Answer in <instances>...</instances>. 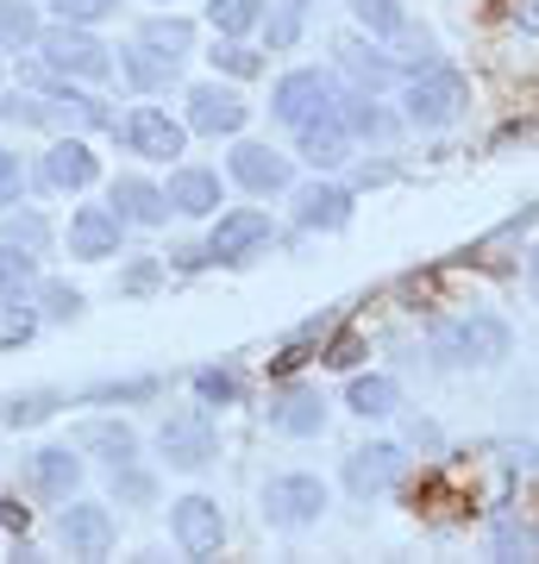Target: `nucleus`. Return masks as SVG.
I'll use <instances>...</instances> for the list:
<instances>
[{"label":"nucleus","instance_id":"c85d7f7f","mask_svg":"<svg viewBox=\"0 0 539 564\" xmlns=\"http://www.w3.org/2000/svg\"><path fill=\"white\" fill-rule=\"evenodd\" d=\"M339 57H345V69H352V76H358L370 95H377L382 82L396 76V63L382 57V51H364V44H339Z\"/></svg>","mask_w":539,"mask_h":564},{"label":"nucleus","instance_id":"4c0bfd02","mask_svg":"<svg viewBox=\"0 0 539 564\" xmlns=\"http://www.w3.org/2000/svg\"><path fill=\"white\" fill-rule=\"evenodd\" d=\"M57 7V20H69V25H95V20H107V13H120V0H51Z\"/></svg>","mask_w":539,"mask_h":564},{"label":"nucleus","instance_id":"f257e3e1","mask_svg":"<svg viewBox=\"0 0 539 564\" xmlns=\"http://www.w3.org/2000/svg\"><path fill=\"white\" fill-rule=\"evenodd\" d=\"M508 345H515V333L496 314H459V321L433 326V358L459 364V370H496L508 358Z\"/></svg>","mask_w":539,"mask_h":564},{"label":"nucleus","instance_id":"0eeeda50","mask_svg":"<svg viewBox=\"0 0 539 564\" xmlns=\"http://www.w3.org/2000/svg\"><path fill=\"white\" fill-rule=\"evenodd\" d=\"M270 239H277V226H270L263 207H233V214H220L214 232H207V258H214V263H245L251 251H263Z\"/></svg>","mask_w":539,"mask_h":564},{"label":"nucleus","instance_id":"423d86ee","mask_svg":"<svg viewBox=\"0 0 539 564\" xmlns=\"http://www.w3.org/2000/svg\"><path fill=\"white\" fill-rule=\"evenodd\" d=\"M170 533H176V545L188 558H214L226 545L220 502H214V496H182V502H170Z\"/></svg>","mask_w":539,"mask_h":564},{"label":"nucleus","instance_id":"f3484780","mask_svg":"<svg viewBox=\"0 0 539 564\" xmlns=\"http://www.w3.org/2000/svg\"><path fill=\"white\" fill-rule=\"evenodd\" d=\"M163 195H170V214H188V220L220 214V176H214V170H195V163H182Z\"/></svg>","mask_w":539,"mask_h":564},{"label":"nucleus","instance_id":"cd10ccee","mask_svg":"<svg viewBox=\"0 0 539 564\" xmlns=\"http://www.w3.org/2000/svg\"><path fill=\"white\" fill-rule=\"evenodd\" d=\"M339 126L358 132V139H382L389 132V113L377 107V95H352V101H339Z\"/></svg>","mask_w":539,"mask_h":564},{"label":"nucleus","instance_id":"4468645a","mask_svg":"<svg viewBox=\"0 0 539 564\" xmlns=\"http://www.w3.org/2000/svg\"><path fill=\"white\" fill-rule=\"evenodd\" d=\"M289 158L270 151V144H233V182H245L251 195H282L289 188Z\"/></svg>","mask_w":539,"mask_h":564},{"label":"nucleus","instance_id":"393cba45","mask_svg":"<svg viewBox=\"0 0 539 564\" xmlns=\"http://www.w3.org/2000/svg\"><path fill=\"white\" fill-rule=\"evenodd\" d=\"M207 20L220 39H245L263 25V0H207Z\"/></svg>","mask_w":539,"mask_h":564},{"label":"nucleus","instance_id":"aec40b11","mask_svg":"<svg viewBox=\"0 0 539 564\" xmlns=\"http://www.w3.org/2000/svg\"><path fill=\"white\" fill-rule=\"evenodd\" d=\"M95 176H100V158L82 139H63V144L44 151V182H51V188H88Z\"/></svg>","mask_w":539,"mask_h":564},{"label":"nucleus","instance_id":"6e6552de","mask_svg":"<svg viewBox=\"0 0 539 564\" xmlns=\"http://www.w3.org/2000/svg\"><path fill=\"white\" fill-rule=\"evenodd\" d=\"M158 452L176 464V470H201V464L220 458V433H214L207 414H170V421L158 426Z\"/></svg>","mask_w":539,"mask_h":564},{"label":"nucleus","instance_id":"2f4dec72","mask_svg":"<svg viewBox=\"0 0 539 564\" xmlns=\"http://www.w3.org/2000/svg\"><path fill=\"white\" fill-rule=\"evenodd\" d=\"M352 13H358V25L364 32H377V39H396L401 25V0H352Z\"/></svg>","mask_w":539,"mask_h":564},{"label":"nucleus","instance_id":"a18cd8bd","mask_svg":"<svg viewBox=\"0 0 539 564\" xmlns=\"http://www.w3.org/2000/svg\"><path fill=\"white\" fill-rule=\"evenodd\" d=\"M358 358H364V339H358V333H339V339L326 345V364H333V370H352Z\"/></svg>","mask_w":539,"mask_h":564},{"label":"nucleus","instance_id":"4be33fe9","mask_svg":"<svg viewBox=\"0 0 539 564\" xmlns=\"http://www.w3.org/2000/svg\"><path fill=\"white\" fill-rule=\"evenodd\" d=\"M345 158H352V132L339 126V113L301 126V163H314V170H339Z\"/></svg>","mask_w":539,"mask_h":564},{"label":"nucleus","instance_id":"58836bf2","mask_svg":"<svg viewBox=\"0 0 539 564\" xmlns=\"http://www.w3.org/2000/svg\"><path fill=\"white\" fill-rule=\"evenodd\" d=\"M95 402H151L158 395V377H132V383H100V389H88Z\"/></svg>","mask_w":539,"mask_h":564},{"label":"nucleus","instance_id":"e433bc0d","mask_svg":"<svg viewBox=\"0 0 539 564\" xmlns=\"http://www.w3.org/2000/svg\"><path fill=\"white\" fill-rule=\"evenodd\" d=\"M82 314V289H69V282H44V321H76Z\"/></svg>","mask_w":539,"mask_h":564},{"label":"nucleus","instance_id":"37998d69","mask_svg":"<svg viewBox=\"0 0 539 564\" xmlns=\"http://www.w3.org/2000/svg\"><path fill=\"white\" fill-rule=\"evenodd\" d=\"M20 188H25L20 158H13V151H0V207H13V202H20Z\"/></svg>","mask_w":539,"mask_h":564},{"label":"nucleus","instance_id":"49530a36","mask_svg":"<svg viewBox=\"0 0 539 564\" xmlns=\"http://www.w3.org/2000/svg\"><path fill=\"white\" fill-rule=\"evenodd\" d=\"M7 239L25 245V251H44V226L39 220H13V226H7Z\"/></svg>","mask_w":539,"mask_h":564},{"label":"nucleus","instance_id":"09e8293b","mask_svg":"<svg viewBox=\"0 0 539 564\" xmlns=\"http://www.w3.org/2000/svg\"><path fill=\"white\" fill-rule=\"evenodd\" d=\"M301 364H308V351H301V345H289L282 358H270V377H295Z\"/></svg>","mask_w":539,"mask_h":564},{"label":"nucleus","instance_id":"39448f33","mask_svg":"<svg viewBox=\"0 0 539 564\" xmlns=\"http://www.w3.org/2000/svg\"><path fill=\"white\" fill-rule=\"evenodd\" d=\"M39 57L51 63L57 76H82V82H100L107 69H114V63H107L114 51H107L88 25H69V20L51 25V32H39Z\"/></svg>","mask_w":539,"mask_h":564},{"label":"nucleus","instance_id":"79ce46f5","mask_svg":"<svg viewBox=\"0 0 539 564\" xmlns=\"http://www.w3.org/2000/svg\"><path fill=\"white\" fill-rule=\"evenodd\" d=\"M214 69H226V76H258L263 63H258V51H245V44L226 39L220 51H214Z\"/></svg>","mask_w":539,"mask_h":564},{"label":"nucleus","instance_id":"f8f14e48","mask_svg":"<svg viewBox=\"0 0 539 564\" xmlns=\"http://www.w3.org/2000/svg\"><path fill=\"white\" fill-rule=\"evenodd\" d=\"M57 540L76 552V558H107L114 552V514L100 502H69L57 521Z\"/></svg>","mask_w":539,"mask_h":564},{"label":"nucleus","instance_id":"c756f323","mask_svg":"<svg viewBox=\"0 0 539 564\" xmlns=\"http://www.w3.org/2000/svg\"><path fill=\"white\" fill-rule=\"evenodd\" d=\"M114 496H120V502H132V508H151V502H158V477H151V470H139V458L114 464Z\"/></svg>","mask_w":539,"mask_h":564},{"label":"nucleus","instance_id":"7ed1b4c3","mask_svg":"<svg viewBox=\"0 0 539 564\" xmlns=\"http://www.w3.org/2000/svg\"><path fill=\"white\" fill-rule=\"evenodd\" d=\"M326 514V484L308 477V470H282L263 484V521L282 527V533H301V527H314Z\"/></svg>","mask_w":539,"mask_h":564},{"label":"nucleus","instance_id":"de8ad7c7","mask_svg":"<svg viewBox=\"0 0 539 564\" xmlns=\"http://www.w3.org/2000/svg\"><path fill=\"white\" fill-rule=\"evenodd\" d=\"M25 521H32V508H20V496H0V527L7 533H25Z\"/></svg>","mask_w":539,"mask_h":564},{"label":"nucleus","instance_id":"1a4fd4ad","mask_svg":"<svg viewBox=\"0 0 539 564\" xmlns=\"http://www.w3.org/2000/svg\"><path fill=\"white\" fill-rule=\"evenodd\" d=\"M120 144L132 151V158H182V144H188V132H182L163 107H132L120 120Z\"/></svg>","mask_w":539,"mask_h":564},{"label":"nucleus","instance_id":"72a5a7b5","mask_svg":"<svg viewBox=\"0 0 539 564\" xmlns=\"http://www.w3.org/2000/svg\"><path fill=\"white\" fill-rule=\"evenodd\" d=\"M32 333H39V314L20 295H0V345H25Z\"/></svg>","mask_w":539,"mask_h":564},{"label":"nucleus","instance_id":"6ab92c4d","mask_svg":"<svg viewBox=\"0 0 539 564\" xmlns=\"http://www.w3.org/2000/svg\"><path fill=\"white\" fill-rule=\"evenodd\" d=\"M295 220L308 232H339L352 220V188H333V182H308L295 195Z\"/></svg>","mask_w":539,"mask_h":564},{"label":"nucleus","instance_id":"a211bd4d","mask_svg":"<svg viewBox=\"0 0 539 564\" xmlns=\"http://www.w3.org/2000/svg\"><path fill=\"white\" fill-rule=\"evenodd\" d=\"M107 202H114V214H120L126 226H163L170 220V195H163L158 182H144V176H120Z\"/></svg>","mask_w":539,"mask_h":564},{"label":"nucleus","instance_id":"c03bdc74","mask_svg":"<svg viewBox=\"0 0 539 564\" xmlns=\"http://www.w3.org/2000/svg\"><path fill=\"white\" fill-rule=\"evenodd\" d=\"M158 276H163V263H158V258H139V263L120 276V289H126V295H144V289H158Z\"/></svg>","mask_w":539,"mask_h":564},{"label":"nucleus","instance_id":"a878e982","mask_svg":"<svg viewBox=\"0 0 539 564\" xmlns=\"http://www.w3.org/2000/svg\"><path fill=\"white\" fill-rule=\"evenodd\" d=\"M39 7H25V0H0V51H25V44H39Z\"/></svg>","mask_w":539,"mask_h":564},{"label":"nucleus","instance_id":"c9c22d12","mask_svg":"<svg viewBox=\"0 0 539 564\" xmlns=\"http://www.w3.org/2000/svg\"><path fill=\"white\" fill-rule=\"evenodd\" d=\"M51 408H57V395L39 389V395H20V402H0V421H7V426H39Z\"/></svg>","mask_w":539,"mask_h":564},{"label":"nucleus","instance_id":"3c124183","mask_svg":"<svg viewBox=\"0 0 539 564\" xmlns=\"http://www.w3.org/2000/svg\"><path fill=\"white\" fill-rule=\"evenodd\" d=\"M408 440L427 445V452H440V426H433V421H414V426H408Z\"/></svg>","mask_w":539,"mask_h":564},{"label":"nucleus","instance_id":"473e14b6","mask_svg":"<svg viewBox=\"0 0 539 564\" xmlns=\"http://www.w3.org/2000/svg\"><path fill=\"white\" fill-rule=\"evenodd\" d=\"M0 120L7 126H51L57 120V101H39V95H20V88H13V95L0 101Z\"/></svg>","mask_w":539,"mask_h":564},{"label":"nucleus","instance_id":"7c9ffc66","mask_svg":"<svg viewBox=\"0 0 539 564\" xmlns=\"http://www.w3.org/2000/svg\"><path fill=\"white\" fill-rule=\"evenodd\" d=\"M120 69H126V82H132V88H158V82H170V69H176V63H163L158 51H144V44H132V51H120Z\"/></svg>","mask_w":539,"mask_h":564},{"label":"nucleus","instance_id":"bb28decb","mask_svg":"<svg viewBox=\"0 0 539 564\" xmlns=\"http://www.w3.org/2000/svg\"><path fill=\"white\" fill-rule=\"evenodd\" d=\"M32 282H39V251L0 239V295H25Z\"/></svg>","mask_w":539,"mask_h":564},{"label":"nucleus","instance_id":"9d476101","mask_svg":"<svg viewBox=\"0 0 539 564\" xmlns=\"http://www.w3.org/2000/svg\"><path fill=\"white\" fill-rule=\"evenodd\" d=\"M120 239H126V220L114 214V202L107 207H76V214H69V258L107 263V258H120Z\"/></svg>","mask_w":539,"mask_h":564},{"label":"nucleus","instance_id":"412c9836","mask_svg":"<svg viewBox=\"0 0 539 564\" xmlns=\"http://www.w3.org/2000/svg\"><path fill=\"white\" fill-rule=\"evenodd\" d=\"M76 445H82V452H95L107 470L139 458V433H132L126 421H82V426H76Z\"/></svg>","mask_w":539,"mask_h":564},{"label":"nucleus","instance_id":"2eb2a0df","mask_svg":"<svg viewBox=\"0 0 539 564\" xmlns=\"http://www.w3.org/2000/svg\"><path fill=\"white\" fill-rule=\"evenodd\" d=\"M263 421L289 433V440H314L320 426H326V402H320L314 389H277L270 408H263Z\"/></svg>","mask_w":539,"mask_h":564},{"label":"nucleus","instance_id":"ea45409f","mask_svg":"<svg viewBox=\"0 0 539 564\" xmlns=\"http://www.w3.org/2000/svg\"><path fill=\"white\" fill-rule=\"evenodd\" d=\"M496 552H502V558H515V552L527 558V552H539V533H533V527H520V521H502L496 527Z\"/></svg>","mask_w":539,"mask_h":564},{"label":"nucleus","instance_id":"b1692460","mask_svg":"<svg viewBox=\"0 0 539 564\" xmlns=\"http://www.w3.org/2000/svg\"><path fill=\"white\" fill-rule=\"evenodd\" d=\"M345 408H352V414H364V421L396 414V377H352V389H345Z\"/></svg>","mask_w":539,"mask_h":564},{"label":"nucleus","instance_id":"dca6fc26","mask_svg":"<svg viewBox=\"0 0 539 564\" xmlns=\"http://www.w3.org/2000/svg\"><path fill=\"white\" fill-rule=\"evenodd\" d=\"M25 484L39 489L44 502H69L76 484H82V458H69V445H44V452H32Z\"/></svg>","mask_w":539,"mask_h":564},{"label":"nucleus","instance_id":"f03ea898","mask_svg":"<svg viewBox=\"0 0 539 564\" xmlns=\"http://www.w3.org/2000/svg\"><path fill=\"white\" fill-rule=\"evenodd\" d=\"M471 107V82L459 69H420L408 88H401V120L420 126V132H445Z\"/></svg>","mask_w":539,"mask_h":564},{"label":"nucleus","instance_id":"a19ab883","mask_svg":"<svg viewBox=\"0 0 539 564\" xmlns=\"http://www.w3.org/2000/svg\"><path fill=\"white\" fill-rule=\"evenodd\" d=\"M301 7H308V0H289V7H277V20H270V51H289V44L301 39Z\"/></svg>","mask_w":539,"mask_h":564},{"label":"nucleus","instance_id":"f704fd0d","mask_svg":"<svg viewBox=\"0 0 539 564\" xmlns=\"http://www.w3.org/2000/svg\"><path fill=\"white\" fill-rule=\"evenodd\" d=\"M195 395L201 408H233L239 402V377L233 370H195Z\"/></svg>","mask_w":539,"mask_h":564},{"label":"nucleus","instance_id":"5701e85b","mask_svg":"<svg viewBox=\"0 0 539 564\" xmlns=\"http://www.w3.org/2000/svg\"><path fill=\"white\" fill-rule=\"evenodd\" d=\"M139 44H144V51H158L163 63H182L188 51H195V25H188V20H144L139 25Z\"/></svg>","mask_w":539,"mask_h":564},{"label":"nucleus","instance_id":"9b49d317","mask_svg":"<svg viewBox=\"0 0 539 564\" xmlns=\"http://www.w3.org/2000/svg\"><path fill=\"white\" fill-rule=\"evenodd\" d=\"M401 470H408L401 445H364V452L345 458V489H352L358 502H370V496H389V489L401 484Z\"/></svg>","mask_w":539,"mask_h":564},{"label":"nucleus","instance_id":"8fccbe9b","mask_svg":"<svg viewBox=\"0 0 539 564\" xmlns=\"http://www.w3.org/2000/svg\"><path fill=\"white\" fill-rule=\"evenodd\" d=\"M515 25L539 39V0H515Z\"/></svg>","mask_w":539,"mask_h":564},{"label":"nucleus","instance_id":"ddd939ff","mask_svg":"<svg viewBox=\"0 0 539 564\" xmlns=\"http://www.w3.org/2000/svg\"><path fill=\"white\" fill-rule=\"evenodd\" d=\"M245 113H251V107H245L233 88H214V82L188 88V126H195V132H214V139L226 132V139H233L245 126Z\"/></svg>","mask_w":539,"mask_h":564},{"label":"nucleus","instance_id":"20e7f679","mask_svg":"<svg viewBox=\"0 0 539 564\" xmlns=\"http://www.w3.org/2000/svg\"><path fill=\"white\" fill-rule=\"evenodd\" d=\"M270 113H277L282 126H314L326 120V113H339V88H333V76L326 69H289V76L277 82V95H270Z\"/></svg>","mask_w":539,"mask_h":564},{"label":"nucleus","instance_id":"603ef678","mask_svg":"<svg viewBox=\"0 0 539 564\" xmlns=\"http://www.w3.org/2000/svg\"><path fill=\"white\" fill-rule=\"evenodd\" d=\"M527 282H533V295H539V251H533V263H527Z\"/></svg>","mask_w":539,"mask_h":564}]
</instances>
